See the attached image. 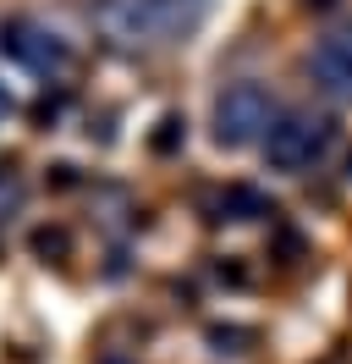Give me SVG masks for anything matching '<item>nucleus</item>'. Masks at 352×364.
<instances>
[{"mask_svg": "<svg viewBox=\"0 0 352 364\" xmlns=\"http://www.w3.org/2000/svg\"><path fill=\"white\" fill-rule=\"evenodd\" d=\"M330 144H336V122H330V116L286 111V116H275L270 133H264V160H270L275 171H308Z\"/></svg>", "mask_w": 352, "mask_h": 364, "instance_id": "nucleus-1", "label": "nucleus"}, {"mask_svg": "<svg viewBox=\"0 0 352 364\" xmlns=\"http://www.w3.org/2000/svg\"><path fill=\"white\" fill-rule=\"evenodd\" d=\"M253 215H270V205H264L259 188H226L220 193V221H253Z\"/></svg>", "mask_w": 352, "mask_h": 364, "instance_id": "nucleus-5", "label": "nucleus"}, {"mask_svg": "<svg viewBox=\"0 0 352 364\" xmlns=\"http://www.w3.org/2000/svg\"><path fill=\"white\" fill-rule=\"evenodd\" d=\"M33 249L39 254H66V232H33Z\"/></svg>", "mask_w": 352, "mask_h": 364, "instance_id": "nucleus-8", "label": "nucleus"}, {"mask_svg": "<svg viewBox=\"0 0 352 364\" xmlns=\"http://www.w3.org/2000/svg\"><path fill=\"white\" fill-rule=\"evenodd\" d=\"M176 138H182V122L165 116V122H160V133H154V149H176Z\"/></svg>", "mask_w": 352, "mask_h": 364, "instance_id": "nucleus-7", "label": "nucleus"}, {"mask_svg": "<svg viewBox=\"0 0 352 364\" xmlns=\"http://www.w3.org/2000/svg\"><path fill=\"white\" fill-rule=\"evenodd\" d=\"M270 122H275V116H270V94H264L259 83H231V89L215 100V138L231 144V149L264 138Z\"/></svg>", "mask_w": 352, "mask_h": 364, "instance_id": "nucleus-2", "label": "nucleus"}, {"mask_svg": "<svg viewBox=\"0 0 352 364\" xmlns=\"http://www.w3.org/2000/svg\"><path fill=\"white\" fill-rule=\"evenodd\" d=\"M0 55H11V61H22V67H33V72H66V61H72V50L55 39V33H44V28L33 23H0Z\"/></svg>", "mask_w": 352, "mask_h": 364, "instance_id": "nucleus-3", "label": "nucleus"}, {"mask_svg": "<svg viewBox=\"0 0 352 364\" xmlns=\"http://www.w3.org/2000/svg\"><path fill=\"white\" fill-rule=\"evenodd\" d=\"M6 116H11V94L0 89V122H6Z\"/></svg>", "mask_w": 352, "mask_h": 364, "instance_id": "nucleus-9", "label": "nucleus"}, {"mask_svg": "<svg viewBox=\"0 0 352 364\" xmlns=\"http://www.w3.org/2000/svg\"><path fill=\"white\" fill-rule=\"evenodd\" d=\"M314 6H330V0H314Z\"/></svg>", "mask_w": 352, "mask_h": 364, "instance_id": "nucleus-10", "label": "nucleus"}, {"mask_svg": "<svg viewBox=\"0 0 352 364\" xmlns=\"http://www.w3.org/2000/svg\"><path fill=\"white\" fill-rule=\"evenodd\" d=\"M308 67H314V77H319L330 94H347L352 100V33H330L325 45L314 50Z\"/></svg>", "mask_w": 352, "mask_h": 364, "instance_id": "nucleus-4", "label": "nucleus"}, {"mask_svg": "<svg viewBox=\"0 0 352 364\" xmlns=\"http://www.w3.org/2000/svg\"><path fill=\"white\" fill-rule=\"evenodd\" d=\"M22 205V182H17V171H6V166H0V215H6V210H17Z\"/></svg>", "mask_w": 352, "mask_h": 364, "instance_id": "nucleus-6", "label": "nucleus"}]
</instances>
